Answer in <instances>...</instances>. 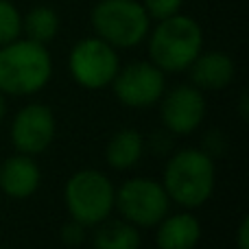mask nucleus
<instances>
[{"mask_svg": "<svg viewBox=\"0 0 249 249\" xmlns=\"http://www.w3.org/2000/svg\"><path fill=\"white\" fill-rule=\"evenodd\" d=\"M162 186L171 203H177L184 210L206 206L216 186L214 158L206 149L195 146L175 151L164 166Z\"/></svg>", "mask_w": 249, "mask_h": 249, "instance_id": "f257e3e1", "label": "nucleus"}, {"mask_svg": "<svg viewBox=\"0 0 249 249\" xmlns=\"http://www.w3.org/2000/svg\"><path fill=\"white\" fill-rule=\"evenodd\" d=\"M53 77V57L44 44L18 37L0 46V92L4 96H33Z\"/></svg>", "mask_w": 249, "mask_h": 249, "instance_id": "f03ea898", "label": "nucleus"}, {"mask_svg": "<svg viewBox=\"0 0 249 249\" xmlns=\"http://www.w3.org/2000/svg\"><path fill=\"white\" fill-rule=\"evenodd\" d=\"M149 61L162 72H186L203 51V29L195 18L175 13L158 20L146 35Z\"/></svg>", "mask_w": 249, "mask_h": 249, "instance_id": "7ed1b4c3", "label": "nucleus"}, {"mask_svg": "<svg viewBox=\"0 0 249 249\" xmlns=\"http://www.w3.org/2000/svg\"><path fill=\"white\" fill-rule=\"evenodd\" d=\"M116 186L99 168H81L66 179L64 203L70 219L83 223L88 230L114 214Z\"/></svg>", "mask_w": 249, "mask_h": 249, "instance_id": "20e7f679", "label": "nucleus"}, {"mask_svg": "<svg viewBox=\"0 0 249 249\" xmlns=\"http://www.w3.org/2000/svg\"><path fill=\"white\" fill-rule=\"evenodd\" d=\"M90 22L96 37L116 51L140 46L151 31V18L140 0H99Z\"/></svg>", "mask_w": 249, "mask_h": 249, "instance_id": "39448f33", "label": "nucleus"}, {"mask_svg": "<svg viewBox=\"0 0 249 249\" xmlns=\"http://www.w3.org/2000/svg\"><path fill=\"white\" fill-rule=\"evenodd\" d=\"M171 210V199L162 181L153 177H129L116 188L114 212L136 228H155Z\"/></svg>", "mask_w": 249, "mask_h": 249, "instance_id": "423d86ee", "label": "nucleus"}, {"mask_svg": "<svg viewBox=\"0 0 249 249\" xmlns=\"http://www.w3.org/2000/svg\"><path fill=\"white\" fill-rule=\"evenodd\" d=\"M121 68V57L114 46L96 35L83 37L68 53V72L83 90H105L112 86Z\"/></svg>", "mask_w": 249, "mask_h": 249, "instance_id": "0eeeda50", "label": "nucleus"}, {"mask_svg": "<svg viewBox=\"0 0 249 249\" xmlns=\"http://www.w3.org/2000/svg\"><path fill=\"white\" fill-rule=\"evenodd\" d=\"M109 88L116 101L124 107H151V105H158L166 90V72H162L151 61H131L118 68Z\"/></svg>", "mask_w": 249, "mask_h": 249, "instance_id": "6e6552de", "label": "nucleus"}, {"mask_svg": "<svg viewBox=\"0 0 249 249\" xmlns=\"http://www.w3.org/2000/svg\"><path fill=\"white\" fill-rule=\"evenodd\" d=\"M57 136V118L53 109L46 103H26L20 107L11 118L9 127V138L11 146L18 153L26 155H42L51 144L55 142Z\"/></svg>", "mask_w": 249, "mask_h": 249, "instance_id": "1a4fd4ad", "label": "nucleus"}, {"mask_svg": "<svg viewBox=\"0 0 249 249\" xmlns=\"http://www.w3.org/2000/svg\"><path fill=\"white\" fill-rule=\"evenodd\" d=\"M160 105V121L164 129L175 136H190L201 127L208 112L206 96L193 83H181L171 90H164Z\"/></svg>", "mask_w": 249, "mask_h": 249, "instance_id": "9d476101", "label": "nucleus"}, {"mask_svg": "<svg viewBox=\"0 0 249 249\" xmlns=\"http://www.w3.org/2000/svg\"><path fill=\"white\" fill-rule=\"evenodd\" d=\"M42 184V171L33 155L13 153L0 164V190L11 199H29Z\"/></svg>", "mask_w": 249, "mask_h": 249, "instance_id": "9b49d317", "label": "nucleus"}, {"mask_svg": "<svg viewBox=\"0 0 249 249\" xmlns=\"http://www.w3.org/2000/svg\"><path fill=\"white\" fill-rule=\"evenodd\" d=\"M186 72L190 74V83L201 92H216L234 81L236 64L223 51H201Z\"/></svg>", "mask_w": 249, "mask_h": 249, "instance_id": "f8f14e48", "label": "nucleus"}, {"mask_svg": "<svg viewBox=\"0 0 249 249\" xmlns=\"http://www.w3.org/2000/svg\"><path fill=\"white\" fill-rule=\"evenodd\" d=\"M201 223L190 210L168 212L155 225V247L158 249H195L201 241Z\"/></svg>", "mask_w": 249, "mask_h": 249, "instance_id": "ddd939ff", "label": "nucleus"}, {"mask_svg": "<svg viewBox=\"0 0 249 249\" xmlns=\"http://www.w3.org/2000/svg\"><path fill=\"white\" fill-rule=\"evenodd\" d=\"M144 155V136L133 127L118 129L105 146V162L114 171H131Z\"/></svg>", "mask_w": 249, "mask_h": 249, "instance_id": "4468645a", "label": "nucleus"}, {"mask_svg": "<svg viewBox=\"0 0 249 249\" xmlns=\"http://www.w3.org/2000/svg\"><path fill=\"white\" fill-rule=\"evenodd\" d=\"M92 230H94V234H92L94 249H140L142 245L140 228H136L121 216L118 219L107 216Z\"/></svg>", "mask_w": 249, "mask_h": 249, "instance_id": "2eb2a0df", "label": "nucleus"}, {"mask_svg": "<svg viewBox=\"0 0 249 249\" xmlns=\"http://www.w3.org/2000/svg\"><path fill=\"white\" fill-rule=\"evenodd\" d=\"M59 16L53 7H33L26 16H22V37L31 39V42H37V44H44L48 46V42L57 37L59 33Z\"/></svg>", "mask_w": 249, "mask_h": 249, "instance_id": "dca6fc26", "label": "nucleus"}, {"mask_svg": "<svg viewBox=\"0 0 249 249\" xmlns=\"http://www.w3.org/2000/svg\"><path fill=\"white\" fill-rule=\"evenodd\" d=\"M22 37V13L11 0H0V46Z\"/></svg>", "mask_w": 249, "mask_h": 249, "instance_id": "f3484780", "label": "nucleus"}, {"mask_svg": "<svg viewBox=\"0 0 249 249\" xmlns=\"http://www.w3.org/2000/svg\"><path fill=\"white\" fill-rule=\"evenodd\" d=\"M151 20H164L181 11L184 0H140Z\"/></svg>", "mask_w": 249, "mask_h": 249, "instance_id": "a211bd4d", "label": "nucleus"}, {"mask_svg": "<svg viewBox=\"0 0 249 249\" xmlns=\"http://www.w3.org/2000/svg\"><path fill=\"white\" fill-rule=\"evenodd\" d=\"M86 232H88V228L83 223H79V221H74V219H68L64 225H61L59 238H61V243H64V245L79 247L83 241H86Z\"/></svg>", "mask_w": 249, "mask_h": 249, "instance_id": "6ab92c4d", "label": "nucleus"}, {"mask_svg": "<svg viewBox=\"0 0 249 249\" xmlns=\"http://www.w3.org/2000/svg\"><path fill=\"white\" fill-rule=\"evenodd\" d=\"M236 249H249V219L243 216L236 230Z\"/></svg>", "mask_w": 249, "mask_h": 249, "instance_id": "aec40b11", "label": "nucleus"}, {"mask_svg": "<svg viewBox=\"0 0 249 249\" xmlns=\"http://www.w3.org/2000/svg\"><path fill=\"white\" fill-rule=\"evenodd\" d=\"M4 114H7V96L0 92V123L4 121Z\"/></svg>", "mask_w": 249, "mask_h": 249, "instance_id": "412c9836", "label": "nucleus"}]
</instances>
